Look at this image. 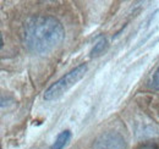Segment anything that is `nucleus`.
Listing matches in <instances>:
<instances>
[{
    "label": "nucleus",
    "mask_w": 159,
    "mask_h": 149,
    "mask_svg": "<svg viewBox=\"0 0 159 149\" xmlns=\"http://www.w3.org/2000/svg\"><path fill=\"white\" fill-rule=\"evenodd\" d=\"M151 86H152L153 89L159 91V67L156 70V72L153 74V77L151 79Z\"/></svg>",
    "instance_id": "nucleus-6"
},
{
    "label": "nucleus",
    "mask_w": 159,
    "mask_h": 149,
    "mask_svg": "<svg viewBox=\"0 0 159 149\" xmlns=\"http://www.w3.org/2000/svg\"><path fill=\"white\" fill-rule=\"evenodd\" d=\"M107 47H108V40H107V38H104V37L99 38V39H98V42L94 44V47H93L92 52H91V56L100 55V54L107 49Z\"/></svg>",
    "instance_id": "nucleus-5"
},
{
    "label": "nucleus",
    "mask_w": 159,
    "mask_h": 149,
    "mask_svg": "<svg viewBox=\"0 0 159 149\" xmlns=\"http://www.w3.org/2000/svg\"><path fill=\"white\" fill-rule=\"evenodd\" d=\"M70 139H71V132H70V131H67V130L62 131V132H60L59 134H58V137H57L55 142L52 144L50 149L65 148V146L70 142Z\"/></svg>",
    "instance_id": "nucleus-4"
},
{
    "label": "nucleus",
    "mask_w": 159,
    "mask_h": 149,
    "mask_svg": "<svg viewBox=\"0 0 159 149\" xmlns=\"http://www.w3.org/2000/svg\"><path fill=\"white\" fill-rule=\"evenodd\" d=\"M65 37L59 20L53 16H32L23 25L25 47L33 54H47L57 48Z\"/></svg>",
    "instance_id": "nucleus-1"
},
{
    "label": "nucleus",
    "mask_w": 159,
    "mask_h": 149,
    "mask_svg": "<svg viewBox=\"0 0 159 149\" xmlns=\"http://www.w3.org/2000/svg\"><path fill=\"white\" fill-rule=\"evenodd\" d=\"M93 149H126L125 138L118 132H105L96 138Z\"/></svg>",
    "instance_id": "nucleus-3"
},
{
    "label": "nucleus",
    "mask_w": 159,
    "mask_h": 149,
    "mask_svg": "<svg viewBox=\"0 0 159 149\" xmlns=\"http://www.w3.org/2000/svg\"><path fill=\"white\" fill-rule=\"evenodd\" d=\"M139 149H159V146H157V144H144V146L139 147Z\"/></svg>",
    "instance_id": "nucleus-7"
},
{
    "label": "nucleus",
    "mask_w": 159,
    "mask_h": 149,
    "mask_svg": "<svg viewBox=\"0 0 159 149\" xmlns=\"http://www.w3.org/2000/svg\"><path fill=\"white\" fill-rule=\"evenodd\" d=\"M87 72V65L81 64L79 66H76L75 69H72L71 71H69L67 74H65L61 78H59L55 83H53L44 93V100L52 102V100H57L59 99L61 95L66 93L71 87H74L80 79L84 76Z\"/></svg>",
    "instance_id": "nucleus-2"
}]
</instances>
